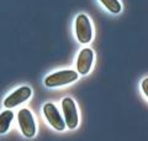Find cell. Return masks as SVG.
<instances>
[{
	"label": "cell",
	"mask_w": 148,
	"mask_h": 141,
	"mask_svg": "<svg viewBox=\"0 0 148 141\" xmlns=\"http://www.w3.org/2000/svg\"><path fill=\"white\" fill-rule=\"evenodd\" d=\"M94 62V51L91 48H83L77 58V69L78 73L82 76H85L90 72Z\"/></svg>",
	"instance_id": "cell-7"
},
{
	"label": "cell",
	"mask_w": 148,
	"mask_h": 141,
	"mask_svg": "<svg viewBox=\"0 0 148 141\" xmlns=\"http://www.w3.org/2000/svg\"><path fill=\"white\" fill-rule=\"evenodd\" d=\"M14 120V111L11 109H6L0 113V134H5L10 129V125Z\"/></svg>",
	"instance_id": "cell-8"
},
{
	"label": "cell",
	"mask_w": 148,
	"mask_h": 141,
	"mask_svg": "<svg viewBox=\"0 0 148 141\" xmlns=\"http://www.w3.org/2000/svg\"><path fill=\"white\" fill-rule=\"evenodd\" d=\"M31 95H32V89L29 86H24V87L17 88L11 94H9L4 99L3 104L8 109H11V108H15L17 105L22 104V103H25Z\"/></svg>",
	"instance_id": "cell-5"
},
{
	"label": "cell",
	"mask_w": 148,
	"mask_h": 141,
	"mask_svg": "<svg viewBox=\"0 0 148 141\" xmlns=\"http://www.w3.org/2000/svg\"><path fill=\"white\" fill-rule=\"evenodd\" d=\"M62 110H63V115H64V123L66 126L69 129H75L78 124H79V115H78V110H77V105L72 98H63L62 100Z\"/></svg>",
	"instance_id": "cell-4"
},
{
	"label": "cell",
	"mask_w": 148,
	"mask_h": 141,
	"mask_svg": "<svg viewBox=\"0 0 148 141\" xmlns=\"http://www.w3.org/2000/svg\"><path fill=\"white\" fill-rule=\"evenodd\" d=\"M43 115L53 129L58 131H63L66 129V123L53 103H46L43 105Z\"/></svg>",
	"instance_id": "cell-6"
},
{
	"label": "cell",
	"mask_w": 148,
	"mask_h": 141,
	"mask_svg": "<svg viewBox=\"0 0 148 141\" xmlns=\"http://www.w3.org/2000/svg\"><path fill=\"white\" fill-rule=\"evenodd\" d=\"M78 77H79L78 72H75L73 69L58 70V72H54L45 78V86L47 88L63 87V86H67V84L75 82Z\"/></svg>",
	"instance_id": "cell-1"
},
{
	"label": "cell",
	"mask_w": 148,
	"mask_h": 141,
	"mask_svg": "<svg viewBox=\"0 0 148 141\" xmlns=\"http://www.w3.org/2000/svg\"><path fill=\"white\" fill-rule=\"evenodd\" d=\"M147 82H148L147 78H145L143 82H142V91H143V93H145V97H147Z\"/></svg>",
	"instance_id": "cell-10"
},
{
	"label": "cell",
	"mask_w": 148,
	"mask_h": 141,
	"mask_svg": "<svg viewBox=\"0 0 148 141\" xmlns=\"http://www.w3.org/2000/svg\"><path fill=\"white\" fill-rule=\"evenodd\" d=\"M99 1L105 6V9L111 12V14H120L122 10L121 3L119 0H99Z\"/></svg>",
	"instance_id": "cell-9"
},
{
	"label": "cell",
	"mask_w": 148,
	"mask_h": 141,
	"mask_svg": "<svg viewBox=\"0 0 148 141\" xmlns=\"http://www.w3.org/2000/svg\"><path fill=\"white\" fill-rule=\"evenodd\" d=\"M75 35L77 39L80 44L85 45L89 44L92 40V27H91V22L90 19L85 14H79L75 19Z\"/></svg>",
	"instance_id": "cell-2"
},
{
	"label": "cell",
	"mask_w": 148,
	"mask_h": 141,
	"mask_svg": "<svg viewBox=\"0 0 148 141\" xmlns=\"http://www.w3.org/2000/svg\"><path fill=\"white\" fill-rule=\"evenodd\" d=\"M17 121H18V126L21 129V133L25 138L31 139L36 135V121L32 113L29 109L24 108V109L18 111Z\"/></svg>",
	"instance_id": "cell-3"
}]
</instances>
